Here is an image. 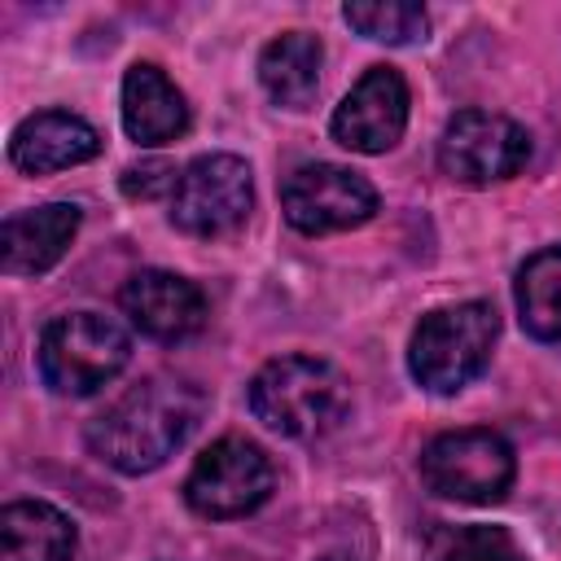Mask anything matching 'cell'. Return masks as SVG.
<instances>
[{
	"label": "cell",
	"mask_w": 561,
	"mask_h": 561,
	"mask_svg": "<svg viewBox=\"0 0 561 561\" xmlns=\"http://www.w3.org/2000/svg\"><path fill=\"white\" fill-rule=\"evenodd\" d=\"M202 390L184 377L153 373L123 390L101 416L88 421V451L114 473L140 478L162 469L202 421Z\"/></svg>",
	"instance_id": "cell-1"
},
{
	"label": "cell",
	"mask_w": 561,
	"mask_h": 561,
	"mask_svg": "<svg viewBox=\"0 0 561 561\" xmlns=\"http://www.w3.org/2000/svg\"><path fill=\"white\" fill-rule=\"evenodd\" d=\"M250 412L280 438H324L351 412L346 377L316 355L267 359L250 381Z\"/></svg>",
	"instance_id": "cell-2"
},
{
	"label": "cell",
	"mask_w": 561,
	"mask_h": 561,
	"mask_svg": "<svg viewBox=\"0 0 561 561\" xmlns=\"http://www.w3.org/2000/svg\"><path fill=\"white\" fill-rule=\"evenodd\" d=\"M500 333V316L491 302L469 298L451 307H434L421 316L408 342V373L430 394H456L465 390L491 359Z\"/></svg>",
	"instance_id": "cell-3"
},
{
	"label": "cell",
	"mask_w": 561,
	"mask_h": 561,
	"mask_svg": "<svg viewBox=\"0 0 561 561\" xmlns=\"http://www.w3.org/2000/svg\"><path fill=\"white\" fill-rule=\"evenodd\" d=\"M131 364V333L101 311H66L44 324L35 368L53 394H96Z\"/></svg>",
	"instance_id": "cell-4"
},
{
	"label": "cell",
	"mask_w": 561,
	"mask_h": 561,
	"mask_svg": "<svg viewBox=\"0 0 561 561\" xmlns=\"http://www.w3.org/2000/svg\"><path fill=\"white\" fill-rule=\"evenodd\" d=\"M517 478L513 443L495 430H447L421 451V482L456 504H500Z\"/></svg>",
	"instance_id": "cell-5"
},
{
	"label": "cell",
	"mask_w": 561,
	"mask_h": 561,
	"mask_svg": "<svg viewBox=\"0 0 561 561\" xmlns=\"http://www.w3.org/2000/svg\"><path fill=\"white\" fill-rule=\"evenodd\" d=\"M272 486H276V469L267 451L241 434H224L193 460L184 478V504L197 517L232 522V517L263 508Z\"/></svg>",
	"instance_id": "cell-6"
},
{
	"label": "cell",
	"mask_w": 561,
	"mask_h": 561,
	"mask_svg": "<svg viewBox=\"0 0 561 561\" xmlns=\"http://www.w3.org/2000/svg\"><path fill=\"white\" fill-rule=\"evenodd\" d=\"M254 206V180L245 158L237 153H202L188 167H180L175 193H171V224L188 237H228L245 224Z\"/></svg>",
	"instance_id": "cell-7"
},
{
	"label": "cell",
	"mask_w": 561,
	"mask_h": 561,
	"mask_svg": "<svg viewBox=\"0 0 561 561\" xmlns=\"http://www.w3.org/2000/svg\"><path fill=\"white\" fill-rule=\"evenodd\" d=\"M280 210L294 232L302 237H329L359 228L377 215V188L337 162H302L280 184Z\"/></svg>",
	"instance_id": "cell-8"
},
{
	"label": "cell",
	"mask_w": 561,
	"mask_h": 561,
	"mask_svg": "<svg viewBox=\"0 0 561 561\" xmlns=\"http://www.w3.org/2000/svg\"><path fill=\"white\" fill-rule=\"evenodd\" d=\"M530 158V136L522 123L491 110H460L438 136V167L447 180L486 188L517 175Z\"/></svg>",
	"instance_id": "cell-9"
},
{
	"label": "cell",
	"mask_w": 561,
	"mask_h": 561,
	"mask_svg": "<svg viewBox=\"0 0 561 561\" xmlns=\"http://www.w3.org/2000/svg\"><path fill=\"white\" fill-rule=\"evenodd\" d=\"M412 92L394 66H368L329 118V131L351 153H386L408 131Z\"/></svg>",
	"instance_id": "cell-10"
},
{
	"label": "cell",
	"mask_w": 561,
	"mask_h": 561,
	"mask_svg": "<svg viewBox=\"0 0 561 561\" xmlns=\"http://www.w3.org/2000/svg\"><path fill=\"white\" fill-rule=\"evenodd\" d=\"M118 307L131 320V329H140L153 342H184L206 324V294L188 276L162 267L127 276V285L118 289Z\"/></svg>",
	"instance_id": "cell-11"
},
{
	"label": "cell",
	"mask_w": 561,
	"mask_h": 561,
	"mask_svg": "<svg viewBox=\"0 0 561 561\" xmlns=\"http://www.w3.org/2000/svg\"><path fill=\"white\" fill-rule=\"evenodd\" d=\"M96 153H101V131L70 110H39L22 118L9 136V162L26 175L66 171V167L92 162Z\"/></svg>",
	"instance_id": "cell-12"
},
{
	"label": "cell",
	"mask_w": 561,
	"mask_h": 561,
	"mask_svg": "<svg viewBox=\"0 0 561 561\" xmlns=\"http://www.w3.org/2000/svg\"><path fill=\"white\" fill-rule=\"evenodd\" d=\"M83 224L75 202H48L35 210H18L0 228V267L9 276H44L57 267Z\"/></svg>",
	"instance_id": "cell-13"
},
{
	"label": "cell",
	"mask_w": 561,
	"mask_h": 561,
	"mask_svg": "<svg viewBox=\"0 0 561 561\" xmlns=\"http://www.w3.org/2000/svg\"><path fill=\"white\" fill-rule=\"evenodd\" d=\"M193 114L184 92L153 61H131L123 75V131L136 145H167L188 131Z\"/></svg>",
	"instance_id": "cell-14"
},
{
	"label": "cell",
	"mask_w": 561,
	"mask_h": 561,
	"mask_svg": "<svg viewBox=\"0 0 561 561\" xmlns=\"http://www.w3.org/2000/svg\"><path fill=\"white\" fill-rule=\"evenodd\" d=\"M75 522L48 500H13L0 508V561H70Z\"/></svg>",
	"instance_id": "cell-15"
},
{
	"label": "cell",
	"mask_w": 561,
	"mask_h": 561,
	"mask_svg": "<svg viewBox=\"0 0 561 561\" xmlns=\"http://www.w3.org/2000/svg\"><path fill=\"white\" fill-rule=\"evenodd\" d=\"M324 44L311 31H280L259 53V83L285 110H307L320 88Z\"/></svg>",
	"instance_id": "cell-16"
},
{
	"label": "cell",
	"mask_w": 561,
	"mask_h": 561,
	"mask_svg": "<svg viewBox=\"0 0 561 561\" xmlns=\"http://www.w3.org/2000/svg\"><path fill=\"white\" fill-rule=\"evenodd\" d=\"M522 329L535 342H561V245L530 254L513 280Z\"/></svg>",
	"instance_id": "cell-17"
},
{
	"label": "cell",
	"mask_w": 561,
	"mask_h": 561,
	"mask_svg": "<svg viewBox=\"0 0 561 561\" xmlns=\"http://www.w3.org/2000/svg\"><path fill=\"white\" fill-rule=\"evenodd\" d=\"M342 18L373 44H416L430 31V13L412 0H346Z\"/></svg>",
	"instance_id": "cell-18"
},
{
	"label": "cell",
	"mask_w": 561,
	"mask_h": 561,
	"mask_svg": "<svg viewBox=\"0 0 561 561\" xmlns=\"http://www.w3.org/2000/svg\"><path fill=\"white\" fill-rule=\"evenodd\" d=\"M425 561H526V552L504 526H434Z\"/></svg>",
	"instance_id": "cell-19"
},
{
	"label": "cell",
	"mask_w": 561,
	"mask_h": 561,
	"mask_svg": "<svg viewBox=\"0 0 561 561\" xmlns=\"http://www.w3.org/2000/svg\"><path fill=\"white\" fill-rule=\"evenodd\" d=\"M175 180H180V171H175V162H162V158H149V162H136V167H127L123 171V193L136 202H149V197H162V193H175Z\"/></svg>",
	"instance_id": "cell-20"
},
{
	"label": "cell",
	"mask_w": 561,
	"mask_h": 561,
	"mask_svg": "<svg viewBox=\"0 0 561 561\" xmlns=\"http://www.w3.org/2000/svg\"><path fill=\"white\" fill-rule=\"evenodd\" d=\"M316 561H359L355 552H346V548H329V552H320Z\"/></svg>",
	"instance_id": "cell-21"
}]
</instances>
